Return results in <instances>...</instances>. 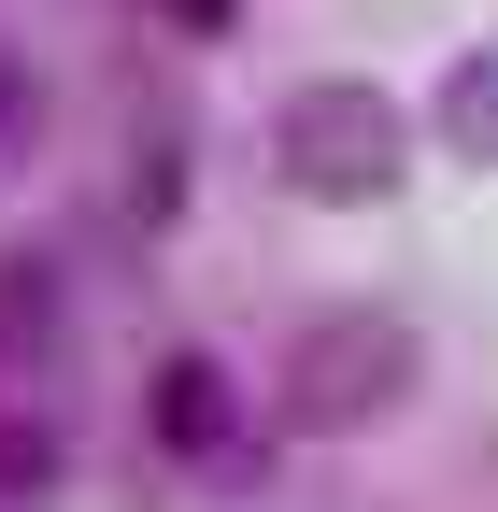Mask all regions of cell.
Returning a JSON list of instances; mask_svg holds the SVG:
<instances>
[{"label":"cell","instance_id":"6da1fadb","mask_svg":"<svg viewBox=\"0 0 498 512\" xmlns=\"http://www.w3.org/2000/svg\"><path fill=\"white\" fill-rule=\"evenodd\" d=\"M271 171L299 185V200H328V214H370L413 171V114L370 72H314V86H285V114H271Z\"/></svg>","mask_w":498,"mask_h":512},{"label":"cell","instance_id":"7a4b0ae2","mask_svg":"<svg viewBox=\"0 0 498 512\" xmlns=\"http://www.w3.org/2000/svg\"><path fill=\"white\" fill-rule=\"evenodd\" d=\"M385 399H413V313L399 299H314L285 328V413L299 427H370Z\"/></svg>","mask_w":498,"mask_h":512},{"label":"cell","instance_id":"3957f363","mask_svg":"<svg viewBox=\"0 0 498 512\" xmlns=\"http://www.w3.org/2000/svg\"><path fill=\"white\" fill-rule=\"evenodd\" d=\"M143 441L171 470H228L242 456V370L214 356V342H171L157 370H143Z\"/></svg>","mask_w":498,"mask_h":512},{"label":"cell","instance_id":"277c9868","mask_svg":"<svg viewBox=\"0 0 498 512\" xmlns=\"http://www.w3.org/2000/svg\"><path fill=\"white\" fill-rule=\"evenodd\" d=\"M72 342V271L43 242H0V370H43Z\"/></svg>","mask_w":498,"mask_h":512},{"label":"cell","instance_id":"5b68a950","mask_svg":"<svg viewBox=\"0 0 498 512\" xmlns=\"http://www.w3.org/2000/svg\"><path fill=\"white\" fill-rule=\"evenodd\" d=\"M57 484H72V427L29 413V399H0V512H43Z\"/></svg>","mask_w":498,"mask_h":512},{"label":"cell","instance_id":"8992f818","mask_svg":"<svg viewBox=\"0 0 498 512\" xmlns=\"http://www.w3.org/2000/svg\"><path fill=\"white\" fill-rule=\"evenodd\" d=\"M427 128H442V143L470 157V171H498V43H470L442 86H427Z\"/></svg>","mask_w":498,"mask_h":512},{"label":"cell","instance_id":"52a82bcc","mask_svg":"<svg viewBox=\"0 0 498 512\" xmlns=\"http://www.w3.org/2000/svg\"><path fill=\"white\" fill-rule=\"evenodd\" d=\"M29 100H43V86H29V57H15V43H0V157H15V143H29Z\"/></svg>","mask_w":498,"mask_h":512},{"label":"cell","instance_id":"ba28073f","mask_svg":"<svg viewBox=\"0 0 498 512\" xmlns=\"http://www.w3.org/2000/svg\"><path fill=\"white\" fill-rule=\"evenodd\" d=\"M157 15H171V29H228L242 0H157Z\"/></svg>","mask_w":498,"mask_h":512}]
</instances>
